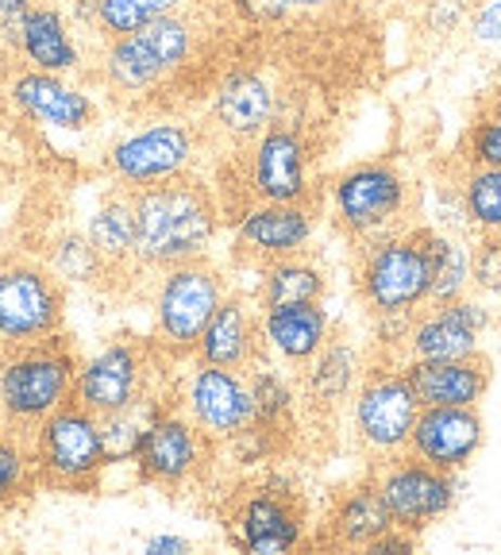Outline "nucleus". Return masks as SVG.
Segmentation results:
<instances>
[{"label": "nucleus", "instance_id": "obj_1", "mask_svg": "<svg viewBox=\"0 0 501 555\" xmlns=\"http://www.w3.org/2000/svg\"><path fill=\"white\" fill-rule=\"evenodd\" d=\"M136 212V270H166L178 262L205 259L220 235V205L197 178L131 190Z\"/></svg>", "mask_w": 501, "mask_h": 555}, {"label": "nucleus", "instance_id": "obj_2", "mask_svg": "<svg viewBox=\"0 0 501 555\" xmlns=\"http://www.w3.org/2000/svg\"><path fill=\"white\" fill-rule=\"evenodd\" d=\"M201 51V27L190 12H170L131 35L104 39V51L97 59V78L113 96L139 101L158 93L166 81H174L185 66H193Z\"/></svg>", "mask_w": 501, "mask_h": 555}, {"label": "nucleus", "instance_id": "obj_3", "mask_svg": "<svg viewBox=\"0 0 501 555\" xmlns=\"http://www.w3.org/2000/svg\"><path fill=\"white\" fill-rule=\"evenodd\" d=\"M78 351L69 347L66 332L39 344L4 347L0 351V413L16 433H31L43 416L74 401L78 378Z\"/></svg>", "mask_w": 501, "mask_h": 555}, {"label": "nucleus", "instance_id": "obj_4", "mask_svg": "<svg viewBox=\"0 0 501 555\" xmlns=\"http://www.w3.org/2000/svg\"><path fill=\"white\" fill-rule=\"evenodd\" d=\"M232 294L228 278L208 259L155 270L151 286V344L170 363H185L220 301Z\"/></svg>", "mask_w": 501, "mask_h": 555}, {"label": "nucleus", "instance_id": "obj_5", "mask_svg": "<svg viewBox=\"0 0 501 555\" xmlns=\"http://www.w3.org/2000/svg\"><path fill=\"white\" fill-rule=\"evenodd\" d=\"M355 289L371 317L421 312L433 289V255H428L424 228H398V232L363 240Z\"/></svg>", "mask_w": 501, "mask_h": 555}, {"label": "nucleus", "instance_id": "obj_6", "mask_svg": "<svg viewBox=\"0 0 501 555\" xmlns=\"http://www.w3.org/2000/svg\"><path fill=\"white\" fill-rule=\"evenodd\" d=\"M27 448H31L39 486L62 494H93L108 470L101 416L78 401H66L51 416H43L27 433Z\"/></svg>", "mask_w": 501, "mask_h": 555}, {"label": "nucleus", "instance_id": "obj_7", "mask_svg": "<svg viewBox=\"0 0 501 555\" xmlns=\"http://www.w3.org/2000/svg\"><path fill=\"white\" fill-rule=\"evenodd\" d=\"M413 185L394 158H367L339 170L329 182V212L332 224L347 240H374V235L406 228Z\"/></svg>", "mask_w": 501, "mask_h": 555}, {"label": "nucleus", "instance_id": "obj_8", "mask_svg": "<svg viewBox=\"0 0 501 555\" xmlns=\"http://www.w3.org/2000/svg\"><path fill=\"white\" fill-rule=\"evenodd\" d=\"M347 409H351L355 443L371 460H389V455H401L409 448L416 413H421V398L409 386L401 359L378 356L367 359V371L355 386Z\"/></svg>", "mask_w": 501, "mask_h": 555}, {"label": "nucleus", "instance_id": "obj_9", "mask_svg": "<svg viewBox=\"0 0 501 555\" xmlns=\"http://www.w3.org/2000/svg\"><path fill=\"white\" fill-rule=\"evenodd\" d=\"M232 547L247 555H285L309 544V517L297 482L282 470L243 490L224 517Z\"/></svg>", "mask_w": 501, "mask_h": 555}, {"label": "nucleus", "instance_id": "obj_10", "mask_svg": "<svg viewBox=\"0 0 501 555\" xmlns=\"http://www.w3.org/2000/svg\"><path fill=\"white\" fill-rule=\"evenodd\" d=\"M201 155V135L190 120L178 116H158L143 120L116 135L104 151V173L124 190H143V185L174 182L193 170Z\"/></svg>", "mask_w": 501, "mask_h": 555}, {"label": "nucleus", "instance_id": "obj_11", "mask_svg": "<svg viewBox=\"0 0 501 555\" xmlns=\"http://www.w3.org/2000/svg\"><path fill=\"white\" fill-rule=\"evenodd\" d=\"M66 328V286L43 259H0V351Z\"/></svg>", "mask_w": 501, "mask_h": 555}, {"label": "nucleus", "instance_id": "obj_12", "mask_svg": "<svg viewBox=\"0 0 501 555\" xmlns=\"http://www.w3.org/2000/svg\"><path fill=\"white\" fill-rule=\"evenodd\" d=\"M158 363H163V356L155 351V344L108 339V344L97 347L93 356H86L78 363L74 401L97 416L120 413V409L136 405L139 398L163 390L155 371Z\"/></svg>", "mask_w": 501, "mask_h": 555}, {"label": "nucleus", "instance_id": "obj_13", "mask_svg": "<svg viewBox=\"0 0 501 555\" xmlns=\"http://www.w3.org/2000/svg\"><path fill=\"white\" fill-rule=\"evenodd\" d=\"M374 486H378L394 525L413 532V537H421L424 529H433L436 520L448 517L459 505V494H463V478L416 460L409 451L378 460Z\"/></svg>", "mask_w": 501, "mask_h": 555}, {"label": "nucleus", "instance_id": "obj_14", "mask_svg": "<svg viewBox=\"0 0 501 555\" xmlns=\"http://www.w3.org/2000/svg\"><path fill=\"white\" fill-rule=\"evenodd\" d=\"M243 185L251 201L278 205H317L312 185V147L301 128L274 120L243 155Z\"/></svg>", "mask_w": 501, "mask_h": 555}, {"label": "nucleus", "instance_id": "obj_15", "mask_svg": "<svg viewBox=\"0 0 501 555\" xmlns=\"http://www.w3.org/2000/svg\"><path fill=\"white\" fill-rule=\"evenodd\" d=\"M170 398L178 401V409H182L213 443H228L232 436H240L243 428L255 421L247 371H232V366L185 359V371H182V378H178V386H174Z\"/></svg>", "mask_w": 501, "mask_h": 555}, {"label": "nucleus", "instance_id": "obj_16", "mask_svg": "<svg viewBox=\"0 0 501 555\" xmlns=\"http://www.w3.org/2000/svg\"><path fill=\"white\" fill-rule=\"evenodd\" d=\"M213 448L217 443L178 409V401H166L143 433L131 467L139 482L158 486V490H185L205 475V467L213 463Z\"/></svg>", "mask_w": 501, "mask_h": 555}, {"label": "nucleus", "instance_id": "obj_17", "mask_svg": "<svg viewBox=\"0 0 501 555\" xmlns=\"http://www.w3.org/2000/svg\"><path fill=\"white\" fill-rule=\"evenodd\" d=\"M12 113L35 131L47 135H86L97 124V101L86 86L66 74H43V69L20 66L4 86Z\"/></svg>", "mask_w": 501, "mask_h": 555}, {"label": "nucleus", "instance_id": "obj_18", "mask_svg": "<svg viewBox=\"0 0 501 555\" xmlns=\"http://www.w3.org/2000/svg\"><path fill=\"white\" fill-rule=\"evenodd\" d=\"M0 35L20 59V66L43 69V74H86V51H81L78 27L69 20L66 4L59 0H35L20 16L0 20Z\"/></svg>", "mask_w": 501, "mask_h": 555}, {"label": "nucleus", "instance_id": "obj_19", "mask_svg": "<svg viewBox=\"0 0 501 555\" xmlns=\"http://www.w3.org/2000/svg\"><path fill=\"white\" fill-rule=\"evenodd\" d=\"M317 240V208L278 205V201H247L232 217L235 255L247 262H270L285 255H305Z\"/></svg>", "mask_w": 501, "mask_h": 555}, {"label": "nucleus", "instance_id": "obj_20", "mask_svg": "<svg viewBox=\"0 0 501 555\" xmlns=\"http://www.w3.org/2000/svg\"><path fill=\"white\" fill-rule=\"evenodd\" d=\"M493 312L478 297H455L444 305H424L413 317L401 359H475L483 356V336Z\"/></svg>", "mask_w": 501, "mask_h": 555}, {"label": "nucleus", "instance_id": "obj_21", "mask_svg": "<svg viewBox=\"0 0 501 555\" xmlns=\"http://www.w3.org/2000/svg\"><path fill=\"white\" fill-rule=\"evenodd\" d=\"M278 108H282V93H278L274 78H270L267 69L235 66L213 89L208 116H213V128L220 135L247 147L278 120Z\"/></svg>", "mask_w": 501, "mask_h": 555}, {"label": "nucleus", "instance_id": "obj_22", "mask_svg": "<svg viewBox=\"0 0 501 555\" xmlns=\"http://www.w3.org/2000/svg\"><path fill=\"white\" fill-rule=\"evenodd\" d=\"M483 443L486 425L478 405H421L406 451L440 470L463 475L483 451Z\"/></svg>", "mask_w": 501, "mask_h": 555}, {"label": "nucleus", "instance_id": "obj_23", "mask_svg": "<svg viewBox=\"0 0 501 555\" xmlns=\"http://www.w3.org/2000/svg\"><path fill=\"white\" fill-rule=\"evenodd\" d=\"M259 336H262V356L297 371L336 332H332V312L324 309V301H290V305L259 309Z\"/></svg>", "mask_w": 501, "mask_h": 555}, {"label": "nucleus", "instance_id": "obj_24", "mask_svg": "<svg viewBox=\"0 0 501 555\" xmlns=\"http://www.w3.org/2000/svg\"><path fill=\"white\" fill-rule=\"evenodd\" d=\"M190 359L232 366V371H247L251 363H259L262 336H259V305H255V297L228 294L220 301V309L213 312V321L205 324Z\"/></svg>", "mask_w": 501, "mask_h": 555}, {"label": "nucleus", "instance_id": "obj_25", "mask_svg": "<svg viewBox=\"0 0 501 555\" xmlns=\"http://www.w3.org/2000/svg\"><path fill=\"white\" fill-rule=\"evenodd\" d=\"M367 371V356L359 344L344 336H332L305 366H297V390L312 413L329 416L351 401L355 386Z\"/></svg>", "mask_w": 501, "mask_h": 555}, {"label": "nucleus", "instance_id": "obj_26", "mask_svg": "<svg viewBox=\"0 0 501 555\" xmlns=\"http://www.w3.org/2000/svg\"><path fill=\"white\" fill-rule=\"evenodd\" d=\"M421 405H478L490 390V359H401Z\"/></svg>", "mask_w": 501, "mask_h": 555}, {"label": "nucleus", "instance_id": "obj_27", "mask_svg": "<svg viewBox=\"0 0 501 555\" xmlns=\"http://www.w3.org/2000/svg\"><path fill=\"white\" fill-rule=\"evenodd\" d=\"M389 529H394V517H389L378 486H374V475H367L363 482L347 486L344 494L332 502L329 525H324V544L339 547V552H367Z\"/></svg>", "mask_w": 501, "mask_h": 555}, {"label": "nucleus", "instance_id": "obj_28", "mask_svg": "<svg viewBox=\"0 0 501 555\" xmlns=\"http://www.w3.org/2000/svg\"><path fill=\"white\" fill-rule=\"evenodd\" d=\"M81 232L89 235V243L97 247L108 270H136V212H131V190L116 185L108 190L97 208L86 217V228Z\"/></svg>", "mask_w": 501, "mask_h": 555}, {"label": "nucleus", "instance_id": "obj_29", "mask_svg": "<svg viewBox=\"0 0 501 555\" xmlns=\"http://www.w3.org/2000/svg\"><path fill=\"white\" fill-rule=\"evenodd\" d=\"M324 294H329V274L309 255H285V259L259 262V282H255V305L259 309L290 301H324Z\"/></svg>", "mask_w": 501, "mask_h": 555}, {"label": "nucleus", "instance_id": "obj_30", "mask_svg": "<svg viewBox=\"0 0 501 555\" xmlns=\"http://www.w3.org/2000/svg\"><path fill=\"white\" fill-rule=\"evenodd\" d=\"M247 386H251V405H255V425L278 428V433H285V428L294 425L301 390H297V378L285 374L282 363H274L267 356L259 363H251Z\"/></svg>", "mask_w": 501, "mask_h": 555}, {"label": "nucleus", "instance_id": "obj_31", "mask_svg": "<svg viewBox=\"0 0 501 555\" xmlns=\"http://www.w3.org/2000/svg\"><path fill=\"white\" fill-rule=\"evenodd\" d=\"M43 262L62 286L89 289V286H101L104 278L113 274L108 262H104L93 243H89V235L78 232V228H62L59 235H51V240H47Z\"/></svg>", "mask_w": 501, "mask_h": 555}, {"label": "nucleus", "instance_id": "obj_32", "mask_svg": "<svg viewBox=\"0 0 501 555\" xmlns=\"http://www.w3.org/2000/svg\"><path fill=\"white\" fill-rule=\"evenodd\" d=\"M424 235H428V255H433V289H428V305L467 297L471 294V243L455 232H436V228H424Z\"/></svg>", "mask_w": 501, "mask_h": 555}, {"label": "nucleus", "instance_id": "obj_33", "mask_svg": "<svg viewBox=\"0 0 501 555\" xmlns=\"http://www.w3.org/2000/svg\"><path fill=\"white\" fill-rule=\"evenodd\" d=\"M166 393L155 390L147 398H139L136 405L120 409V413L101 416V436H104V455H108V467H120V463L136 460L139 443H143V433L155 421V413L166 405Z\"/></svg>", "mask_w": 501, "mask_h": 555}, {"label": "nucleus", "instance_id": "obj_34", "mask_svg": "<svg viewBox=\"0 0 501 555\" xmlns=\"http://www.w3.org/2000/svg\"><path fill=\"white\" fill-rule=\"evenodd\" d=\"M35 490H39V475H35L27 433L4 425L0 428V513L20 509Z\"/></svg>", "mask_w": 501, "mask_h": 555}, {"label": "nucleus", "instance_id": "obj_35", "mask_svg": "<svg viewBox=\"0 0 501 555\" xmlns=\"http://www.w3.org/2000/svg\"><path fill=\"white\" fill-rule=\"evenodd\" d=\"M459 205H463V220L478 235H501V170L471 166L459 182Z\"/></svg>", "mask_w": 501, "mask_h": 555}, {"label": "nucleus", "instance_id": "obj_36", "mask_svg": "<svg viewBox=\"0 0 501 555\" xmlns=\"http://www.w3.org/2000/svg\"><path fill=\"white\" fill-rule=\"evenodd\" d=\"M190 0H97V35L101 39H116V35H131L143 24L170 12H182Z\"/></svg>", "mask_w": 501, "mask_h": 555}, {"label": "nucleus", "instance_id": "obj_37", "mask_svg": "<svg viewBox=\"0 0 501 555\" xmlns=\"http://www.w3.org/2000/svg\"><path fill=\"white\" fill-rule=\"evenodd\" d=\"M471 289L483 297H501V235H478L471 247Z\"/></svg>", "mask_w": 501, "mask_h": 555}, {"label": "nucleus", "instance_id": "obj_38", "mask_svg": "<svg viewBox=\"0 0 501 555\" xmlns=\"http://www.w3.org/2000/svg\"><path fill=\"white\" fill-rule=\"evenodd\" d=\"M467 163L471 166H493L501 170V116L486 113L471 124L467 131Z\"/></svg>", "mask_w": 501, "mask_h": 555}, {"label": "nucleus", "instance_id": "obj_39", "mask_svg": "<svg viewBox=\"0 0 501 555\" xmlns=\"http://www.w3.org/2000/svg\"><path fill=\"white\" fill-rule=\"evenodd\" d=\"M232 4L247 24H282L285 16H294L282 0H232Z\"/></svg>", "mask_w": 501, "mask_h": 555}, {"label": "nucleus", "instance_id": "obj_40", "mask_svg": "<svg viewBox=\"0 0 501 555\" xmlns=\"http://www.w3.org/2000/svg\"><path fill=\"white\" fill-rule=\"evenodd\" d=\"M463 20H467V4L463 0H433L428 4V27L436 35H451Z\"/></svg>", "mask_w": 501, "mask_h": 555}, {"label": "nucleus", "instance_id": "obj_41", "mask_svg": "<svg viewBox=\"0 0 501 555\" xmlns=\"http://www.w3.org/2000/svg\"><path fill=\"white\" fill-rule=\"evenodd\" d=\"M471 31L478 43H501V0H486L471 16Z\"/></svg>", "mask_w": 501, "mask_h": 555}, {"label": "nucleus", "instance_id": "obj_42", "mask_svg": "<svg viewBox=\"0 0 501 555\" xmlns=\"http://www.w3.org/2000/svg\"><path fill=\"white\" fill-rule=\"evenodd\" d=\"M413 547H416L413 532H406V529H398V525H394V529H389L382 540H374L367 552H371V555H401V552H413Z\"/></svg>", "mask_w": 501, "mask_h": 555}, {"label": "nucleus", "instance_id": "obj_43", "mask_svg": "<svg viewBox=\"0 0 501 555\" xmlns=\"http://www.w3.org/2000/svg\"><path fill=\"white\" fill-rule=\"evenodd\" d=\"M143 552L147 555H190L193 544L185 537H174V532H158V537H151L147 544H143Z\"/></svg>", "mask_w": 501, "mask_h": 555}, {"label": "nucleus", "instance_id": "obj_44", "mask_svg": "<svg viewBox=\"0 0 501 555\" xmlns=\"http://www.w3.org/2000/svg\"><path fill=\"white\" fill-rule=\"evenodd\" d=\"M12 147H16V128L4 113H0V166L12 158Z\"/></svg>", "mask_w": 501, "mask_h": 555}, {"label": "nucleus", "instance_id": "obj_45", "mask_svg": "<svg viewBox=\"0 0 501 555\" xmlns=\"http://www.w3.org/2000/svg\"><path fill=\"white\" fill-rule=\"evenodd\" d=\"M290 12H320V9H329L332 0H282Z\"/></svg>", "mask_w": 501, "mask_h": 555}, {"label": "nucleus", "instance_id": "obj_46", "mask_svg": "<svg viewBox=\"0 0 501 555\" xmlns=\"http://www.w3.org/2000/svg\"><path fill=\"white\" fill-rule=\"evenodd\" d=\"M35 0H0V20H12V16H20L24 9H31Z\"/></svg>", "mask_w": 501, "mask_h": 555}, {"label": "nucleus", "instance_id": "obj_47", "mask_svg": "<svg viewBox=\"0 0 501 555\" xmlns=\"http://www.w3.org/2000/svg\"><path fill=\"white\" fill-rule=\"evenodd\" d=\"M0 428H4V413H0Z\"/></svg>", "mask_w": 501, "mask_h": 555}, {"label": "nucleus", "instance_id": "obj_48", "mask_svg": "<svg viewBox=\"0 0 501 555\" xmlns=\"http://www.w3.org/2000/svg\"><path fill=\"white\" fill-rule=\"evenodd\" d=\"M498 324H501V309H498Z\"/></svg>", "mask_w": 501, "mask_h": 555}, {"label": "nucleus", "instance_id": "obj_49", "mask_svg": "<svg viewBox=\"0 0 501 555\" xmlns=\"http://www.w3.org/2000/svg\"><path fill=\"white\" fill-rule=\"evenodd\" d=\"M59 4H69V0H59Z\"/></svg>", "mask_w": 501, "mask_h": 555}]
</instances>
